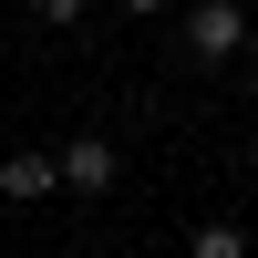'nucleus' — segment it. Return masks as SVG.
<instances>
[{"label": "nucleus", "mask_w": 258, "mask_h": 258, "mask_svg": "<svg viewBox=\"0 0 258 258\" xmlns=\"http://www.w3.org/2000/svg\"><path fill=\"white\" fill-rule=\"evenodd\" d=\"M186 52L197 62H238L248 52V11L238 0H197V11H186Z\"/></svg>", "instance_id": "f257e3e1"}, {"label": "nucleus", "mask_w": 258, "mask_h": 258, "mask_svg": "<svg viewBox=\"0 0 258 258\" xmlns=\"http://www.w3.org/2000/svg\"><path fill=\"white\" fill-rule=\"evenodd\" d=\"M103 186H114V145H103V135H73V145H62V197H103Z\"/></svg>", "instance_id": "f03ea898"}, {"label": "nucleus", "mask_w": 258, "mask_h": 258, "mask_svg": "<svg viewBox=\"0 0 258 258\" xmlns=\"http://www.w3.org/2000/svg\"><path fill=\"white\" fill-rule=\"evenodd\" d=\"M0 197H62V155H31V145H21V155H0Z\"/></svg>", "instance_id": "7ed1b4c3"}, {"label": "nucleus", "mask_w": 258, "mask_h": 258, "mask_svg": "<svg viewBox=\"0 0 258 258\" xmlns=\"http://www.w3.org/2000/svg\"><path fill=\"white\" fill-rule=\"evenodd\" d=\"M197 258H248V227H227V217H207V227H197Z\"/></svg>", "instance_id": "20e7f679"}, {"label": "nucleus", "mask_w": 258, "mask_h": 258, "mask_svg": "<svg viewBox=\"0 0 258 258\" xmlns=\"http://www.w3.org/2000/svg\"><path fill=\"white\" fill-rule=\"evenodd\" d=\"M21 11H31V21H52V31H62V21H83V0H21Z\"/></svg>", "instance_id": "39448f33"}, {"label": "nucleus", "mask_w": 258, "mask_h": 258, "mask_svg": "<svg viewBox=\"0 0 258 258\" xmlns=\"http://www.w3.org/2000/svg\"><path fill=\"white\" fill-rule=\"evenodd\" d=\"M238 73H248V93H258V41H248V52H238Z\"/></svg>", "instance_id": "423d86ee"}, {"label": "nucleus", "mask_w": 258, "mask_h": 258, "mask_svg": "<svg viewBox=\"0 0 258 258\" xmlns=\"http://www.w3.org/2000/svg\"><path fill=\"white\" fill-rule=\"evenodd\" d=\"M124 11H165V0H124Z\"/></svg>", "instance_id": "0eeeda50"}, {"label": "nucleus", "mask_w": 258, "mask_h": 258, "mask_svg": "<svg viewBox=\"0 0 258 258\" xmlns=\"http://www.w3.org/2000/svg\"><path fill=\"white\" fill-rule=\"evenodd\" d=\"M248 176H258V145H248Z\"/></svg>", "instance_id": "6e6552de"}]
</instances>
